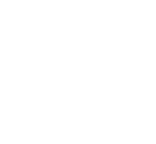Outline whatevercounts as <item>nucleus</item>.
Returning a JSON list of instances; mask_svg holds the SVG:
<instances>
[]
</instances>
